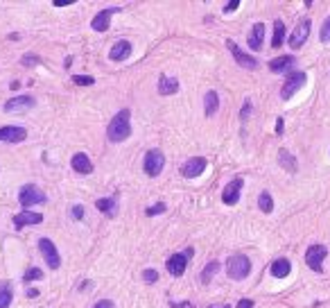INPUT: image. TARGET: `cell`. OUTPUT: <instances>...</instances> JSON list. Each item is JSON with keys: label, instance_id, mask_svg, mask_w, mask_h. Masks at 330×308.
I'll return each mask as SVG.
<instances>
[{"label": "cell", "instance_id": "cell-1", "mask_svg": "<svg viewBox=\"0 0 330 308\" xmlns=\"http://www.w3.org/2000/svg\"><path fill=\"white\" fill-rule=\"evenodd\" d=\"M129 118H132L129 109H122V111H118L111 118V123L107 127V138L111 143H122V140H127L132 136V123H129Z\"/></svg>", "mask_w": 330, "mask_h": 308}, {"label": "cell", "instance_id": "cell-2", "mask_svg": "<svg viewBox=\"0 0 330 308\" xmlns=\"http://www.w3.org/2000/svg\"><path fill=\"white\" fill-rule=\"evenodd\" d=\"M226 274L233 281H244L251 274V260L244 254H233L226 260Z\"/></svg>", "mask_w": 330, "mask_h": 308}, {"label": "cell", "instance_id": "cell-3", "mask_svg": "<svg viewBox=\"0 0 330 308\" xmlns=\"http://www.w3.org/2000/svg\"><path fill=\"white\" fill-rule=\"evenodd\" d=\"M18 202L23 208H30V206H36V204H45L48 202V195L34 184H25L23 188L18 191Z\"/></svg>", "mask_w": 330, "mask_h": 308}, {"label": "cell", "instance_id": "cell-4", "mask_svg": "<svg viewBox=\"0 0 330 308\" xmlns=\"http://www.w3.org/2000/svg\"><path fill=\"white\" fill-rule=\"evenodd\" d=\"M165 168V154L161 152V150H147V154H145V159H143V170H145V175L147 177H159L161 172H163Z\"/></svg>", "mask_w": 330, "mask_h": 308}, {"label": "cell", "instance_id": "cell-5", "mask_svg": "<svg viewBox=\"0 0 330 308\" xmlns=\"http://www.w3.org/2000/svg\"><path fill=\"white\" fill-rule=\"evenodd\" d=\"M192 254H195V249H192V247H188L186 252L172 254V256L167 258V263H165L167 272H170L172 276H183V274H186V270H188V258H190Z\"/></svg>", "mask_w": 330, "mask_h": 308}, {"label": "cell", "instance_id": "cell-6", "mask_svg": "<svg viewBox=\"0 0 330 308\" xmlns=\"http://www.w3.org/2000/svg\"><path fill=\"white\" fill-rule=\"evenodd\" d=\"M39 252H41V256H43L45 260V265H48L50 270H59L61 268V256H59V252H57V245L52 243L50 238H39Z\"/></svg>", "mask_w": 330, "mask_h": 308}, {"label": "cell", "instance_id": "cell-7", "mask_svg": "<svg viewBox=\"0 0 330 308\" xmlns=\"http://www.w3.org/2000/svg\"><path fill=\"white\" fill-rule=\"evenodd\" d=\"M308 82V75L303 70H292L290 75H287V80H285V84H283L281 88V98L283 100H290L292 96L298 91V88H303V84Z\"/></svg>", "mask_w": 330, "mask_h": 308}, {"label": "cell", "instance_id": "cell-8", "mask_svg": "<svg viewBox=\"0 0 330 308\" xmlns=\"http://www.w3.org/2000/svg\"><path fill=\"white\" fill-rule=\"evenodd\" d=\"M328 256V247L326 245H312L306 252V263L308 268L314 272H323V258Z\"/></svg>", "mask_w": 330, "mask_h": 308}, {"label": "cell", "instance_id": "cell-9", "mask_svg": "<svg viewBox=\"0 0 330 308\" xmlns=\"http://www.w3.org/2000/svg\"><path fill=\"white\" fill-rule=\"evenodd\" d=\"M242 186H244V179L242 177H235L231 179L222 191V202L226 206H235L240 202V195H242Z\"/></svg>", "mask_w": 330, "mask_h": 308}, {"label": "cell", "instance_id": "cell-10", "mask_svg": "<svg viewBox=\"0 0 330 308\" xmlns=\"http://www.w3.org/2000/svg\"><path fill=\"white\" fill-rule=\"evenodd\" d=\"M226 48L233 55V59L238 61V66H242V68H249V70L258 68V59H256V57H251L249 52H244L238 43H235V41H226Z\"/></svg>", "mask_w": 330, "mask_h": 308}, {"label": "cell", "instance_id": "cell-11", "mask_svg": "<svg viewBox=\"0 0 330 308\" xmlns=\"http://www.w3.org/2000/svg\"><path fill=\"white\" fill-rule=\"evenodd\" d=\"M36 104V100L32 96H16V98H9L7 102H5V113H25L30 111Z\"/></svg>", "mask_w": 330, "mask_h": 308}, {"label": "cell", "instance_id": "cell-12", "mask_svg": "<svg viewBox=\"0 0 330 308\" xmlns=\"http://www.w3.org/2000/svg\"><path fill=\"white\" fill-rule=\"evenodd\" d=\"M118 12H122V9L120 7H107V9H102V12H97L91 20V30H95V32H107V30L111 28V16Z\"/></svg>", "mask_w": 330, "mask_h": 308}, {"label": "cell", "instance_id": "cell-13", "mask_svg": "<svg viewBox=\"0 0 330 308\" xmlns=\"http://www.w3.org/2000/svg\"><path fill=\"white\" fill-rule=\"evenodd\" d=\"M310 28H312L310 18H303L301 23L296 25V30H294V32H292V36H290V39H287V43H290V48H301V45L308 41V36H310Z\"/></svg>", "mask_w": 330, "mask_h": 308}, {"label": "cell", "instance_id": "cell-14", "mask_svg": "<svg viewBox=\"0 0 330 308\" xmlns=\"http://www.w3.org/2000/svg\"><path fill=\"white\" fill-rule=\"evenodd\" d=\"M28 138V129L9 125V127H0V143H23Z\"/></svg>", "mask_w": 330, "mask_h": 308}, {"label": "cell", "instance_id": "cell-15", "mask_svg": "<svg viewBox=\"0 0 330 308\" xmlns=\"http://www.w3.org/2000/svg\"><path fill=\"white\" fill-rule=\"evenodd\" d=\"M204 170H206V159H204V156H192V159H188L186 163H183L181 175L186 177V179H195Z\"/></svg>", "mask_w": 330, "mask_h": 308}, {"label": "cell", "instance_id": "cell-16", "mask_svg": "<svg viewBox=\"0 0 330 308\" xmlns=\"http://www.w3.org/2000/svg\"><path fill=\"white\" fill-rule=\"evenodd\" d=\"M132 50H134V45L129 43V41L120 39V41L113 43V48L109 50V59H111V61H124V59H129Z\"/></svg>", "mask_w": 330, "mask_h": 308}, {"label": "cell", "instance_id": "cell-17", "mask_svg": "<svg viewBox=\"0 0 330 308\" xmlns=\"http://www.w3.org/2000/svg\"><path fill=\"white\" fill-rule=\"evenodd\" d=\"M269 70L276 73V75H281V73H290L292 68L296 66V59L292 55H283V57H276V59H271L269 64Z\"/></svg>", "mask_w": 330, "mask_h": 308}, {"label": "cell", "instance_id": "cell-18", "mask_svg": "<svg viewBox=\"0 0 330 308\" xmlns=\"http://www.w3.org/2000/svg\"><path fill=\"white\" fill-rule=\"evenodd\" d=\"M12 222H14V227H16V229H25L28 224L43 222V216H41V213H36V211H20V213H16V216L12 218Z\"/></svg>", "mask_w": 330, "mask_h": 308}, {"label": "cell", "instance_id": "cell-19", "mask_svg": "<svg viewBox=\"0 0 330 308\" xmlns=\"http://www.w3.org/2000/svg\"><path fill=\"white\" fill-rule=\"evenodd\" d=\"M70 165H72V170H75L77 175H91V172H93V161L88 159V154H86V152H77V154H72Z\"/></svg>", "mask_w": 330, "mask_h": 308}, {"label": "cell", "instance_id": "cell-20", "mask_svg": "<svg viewBox=\"0 0 330 308\" xmlns=\"http://www.w3.org/2000/svg\"><path fill=\"white\" fill-rule=\"evenodd\" d=\"M95 206L99 213H104L107 218H116L118 216V195H111V197H99L95 200Z\"/></svg>", "mask_w": 330, "mask_h": 308}, {"label": "cell", "instance_id": "cell-21", "mask_svg": "<svg viewBox=\"0 0 330 308\" xmlns=\"http://www.w3.org/2000/svg\"><path fill=\"white\" fill-rule=\"evenodd\" d=\"M247 43L251 50H260L265 43V25L263 23H256L253 28H251V32L247 36Z\"/></svg>", "mask_w": 330, "mask_h": 308}, {"label": "cell", "instance_id": "cell-22", "mask_svg": "<svg viewBox=\"0 0 330 308\" xmlns=\"http://www.w3.org/2000/svg\"><path fill=\"white\" fill-rule=\"evenodd\" d=\"M179 88H181V84H179V80H174V77H167V75L159 77V93L161 96H174Z\"/></svg>", "mask_w": 330, "mask_h": 308}, {"label": "cell", "instance_id": "cell-23", "mask_svg": "<svg viewBox=\"0 0 330 308\" xmlns=\"http://www.w3.org/2000/svg\"><path fill=\"white\" fill-rule=\"evenodd\" d=\"M278 165L283 170H287L290 175H294V172L298 170V163H296V156H292L290 152H287L285 148L278 150Z\"/></svg>", "mask_w": 330, "mask_h": 308}, {"label": "cell", "instance_id": "cell-24", "mask_svg": "<svg viewBox=\"0 0 330 308\" xmlns=\"http://www.w3.org/2000/svg\"><path fill=\"white\" fill-rule=\"evenodd\" d=\"M290 272H292V263L287 258H276L271 263V276H276V279H285V276H290Z\"/></svg>", "mask_w": 330, "mask_h": 308}, {"label": "cell", "instance_id": "cell-25", "mask_svg": "<svg viewBox=\"0 0 330 308\" xmlns=\"http://www.w3.org/2000/svg\"><path fill=\"white\" fill-rule=\"evenodd\" d=\"M204 109H206V116L211 118L217 113V109H219V96H217V91H206V96H204Z\"/></svg>", "mask_w": 330, "mask_h": 308}, {"label": "cell", "instance_id": "cell-26", "mask_svg": "<svg viewBox=\"0 0 330 308\" xmlns=\"http://www.w3.org/2000/svg\"><path fill=\"white\" fill-rule=\"evenodd\" d=\"M14 301V286L12 281H3L0 283V308H9Z\"/></svg>", "mask_w": 330, "mask_h": 308}, {"label": "cell", "instance_id": "cell-27", "mask_svg": "<svg viewBox=\"0 0 330 308\" xmlns=\"http://www.w3.org/2000/svg\"><path fill=\"white\" fill-rule=\"evenodd\" d=\"M285 41V23L281 18L274 20V36H271V48H281Z\"/></svg>", "mask_w": 330, "mask_h": 308}, {"label": "cell", "instance_id": "cell-28", "mask_svg": "<svg viewBox=\"0 0 330 308\" xmlns=\"http://www.w3.org/2000/svg\"><path fill=\"white\" fill-rule=\"evenodd\" d=\"M258 206H260V211H263V213H271V211H274V200H271L269 191H263L258 195Z\"/></svg>", "mask_w": 330, "mask_h": 308}, {"label": "cell", "instance_id": "cell-29", "mask_svg": "<svg viewBox=\"0 0 330 308\" xmlns=\"http://www.w3.org/2000/svg\"><path fill=\"white\" fill-rule=\"evenodd\" d=\"M217 272H219V263H217V260H208L206 268H204V272H201V281H204V283H208V281H211Z\"/></svg>", "mask_w": 330, "mask_h": 308}, {"label": "cell", "instance_id": "cell-30", "mask_svg": "<svg viewBox=\"0 0 330 308\" xmlns=\"http://www.w3.org/2000/svg\"><path fill=\"white\" fill-rule=\"evenodd\" d=\"M41 279H43V270H41V268H34V265L25 270V274H23V281H25V283H32V281H41Z\"/></svg>", "mask_w": 330, "mask_h": 308}, {"label": "cell", "instance_id": "cell-31", "mask_svg": "<svg viewBox=\"0 0 330 308\" xmlns=\"http://www.w3.org/2000/svg\"><path fill=\"white\" fill-rule=\"evenodd\" d=\"M319 39H321V43H330V16L323 20L321 30H319Z\"/></svg>", "mask_w": 330, "mask_h": 308}, {"label": "cell", "instance_id": "cell-32", "mask_svg": "<svg viewBox=\"0 0 330 308\" xmlns=\"http://www.w3.org/2000/svg\"><path fill=\"white\" fill-rule=\"evenodd\" d=\"M165 202H159V204H151L149 208H145V216L154 218V216H161V213H165Z\"/></svg>", "mask_w": 330, "mask_h": 308}, {"label": "cell", "instance_id": "cell-33", "mask_svg": "<svg viewBox=\"0 0 330 308\" xmlns=\"http://www.w3.org/2000/svg\"><path fill=\"white\" fill-rule=\"evenodd\" d=\"M72 82L80 84V86H91V84H95V77H91V75H72Z\"/></svg>", "mask_w": 330, "mask_h": 308}, {"label": "cell", "instance_id": "cell-34", "mask_svg": "<svg viewBox=\"0 0 330 308\" xmlns=\"http://www.w3.org/2000/svg\"><path fill=\"white\" fill-rule=\"evenodd\" d=\"M143 281H145V283H156V281H159V272H156V270H151V268L143 270Z\"/></svg>", "mask_w": 330, "mask_h": 308}, {"label": "cell", "instance_id": "cell-35", "mask_svg": "<svg viewBox=\"0 0 330 308\" xmlns=\"http://www.w3.org/2000/svg\"><path fill=\"white\" fill-rule=\"evenodd\" d=\"M251 109H253V104H251V100H244V107H242V111H240V120H242V123L249 118Z\"/></svg>", "mask_w": 330, "mask_h": 308}, {"label": "cell", "instance_id": "cell-36", "mask_svg": "<svg viewBox=\"0 0 330 308\" xmlns=\"http://www.w3.org/2000/svg\"><path fill=\"white\" fill-rule=\"evenodd\" d=\"M70 213H72V218H75V220H82L84 218V206L82 204H75L70 208Z\"/></svg>", "mask_w": 330, "mask_h": 308}, {"label": "cell", "instance_id": "cell-37", "mask_svg": "<svg viewBox=\"0 0 330 308\" xmlns=\"http://www.w3.org/2000/svg\"><path fill=\"white\" fill-rule=\"evenodd\" d=\"M238 7H240V0H231V3L224 5V14H231V12H235Z\"/></svg>", "mask_w": 330, "mask_h": 308}, {"label": "cell", "instance_id": "cell-38", "mask_svg": "<svg viewBox=\"0 0 330 308\" xmlns=\"http://www.w3.org/2000/svg\"><path fill=\"white\" fill-rule=\"evenodd\" d=\"M93 308H116V304H113L111 299H99V301H95Z\"/></svg>", "mask_w": 330, "mask_h": 308}, {"label": "cell", "instance_id": "cell-39", "mask_svg": "<svg viewBox=\"0 0 330 308\" xmlns=\"http://www.w3.org/2000/svg\"><path fill=\"white\" fill-rule=\"evenodd\" d=\"M32 61H34V64H39V57H36V55H25L23 57V64H32Z\"/></svg>", "mask_w": 330, "mask_h": 308}, {"label": "cell", "instance_id": "cell-40", "mask_svg": "<svg viewBox=\"0 0 330 308\" xmlns=\"http://www.w3.org/2000/svg\"><path fill=\"white\" fill-rule=\"evenodd\" d=\"M172 308H192V304H188V301H170Z\"/></svg>", "mask_w": 330, "mask_h": 308}, {"label": "cell", "instance_id": "cell-41", "mask_svg": "<svg viewBox=\"0 0 330 308\" xmlns=\"http://www.w3.org/2000/svg\"><path fill=\"white\" fill-rule=\"evenodd\" d=\"M238 308H253V299H240Z\"/></svg>", "mask_w": 330, "mask_h": 308}, {"label": "cell", "instance_id": "cell-42", "mask_svg": "<svg viewBox=\"0 0 330 308\" xmlns=\"http://www.w3.org/2000/svg\"><path fill=\"white\" fill-rule=\"evenodd\" d=\"M283 129H285V123H283V118H276V134H283Z\"/></svg>", "mask_w": 330, "mask_h": 308}, {"label": "cell", "instance_id": "cell-43", "mask_svg": "<svg viewBox=\"0 0 330 308\" xmlns=\"http://www.w3.org/2000/svg\"><path fill=\"white\" fill-rule=\"evenodd\" d=\"M72 5V0H55V7H68Z\"/></svg>", "mask_w": 330, "mask_h": 308}, {"label": "cell", "instance_id": "cell-44", "mask_svg": "<svg viewBox=\"0 0 330 308\" xmlns=\"http://www.w3.org/2000/svg\"><path fill=\"white\" fill-rule=\"evenodd\" d=\"M25 295H28L30 299H34V297H39V290H36V288H28V290H25Z\"/></svg>", "mask_w": 330, "mask_h": 308}, {"label": "cell", "instance_id": "cell-45", "mask_svg": "<svg viewBox=\"0 0 330 308\" xmlns=\"http://www.w3.org/2000/svg\"><path fill=\"white\" fill-rule=\"evenodd\" d=\"M18 86H20V82H12V84H9V88H12V91H16Z\"/></svg>", "mask_w": 330, "mask_h": 308}, {"label": "cell", "instance_id": "cell-46", "mask_svg": "<svg viewBox=\"0 0 330 308\" xmlns=\"http://www.w3.org/2000/svg\"><path fill=\"white\" fill-rule=\"evenodd\" d=\"M211 308H231V306H229V304H213Z\"/></svg>", "mask_w": 330, "mask_h": 308}]
</instances>
